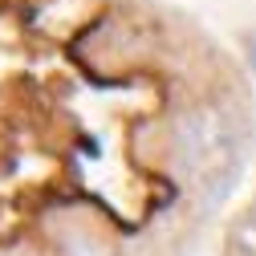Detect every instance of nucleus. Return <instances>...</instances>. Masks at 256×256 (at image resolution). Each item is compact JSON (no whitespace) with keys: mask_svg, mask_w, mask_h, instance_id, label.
<instances>
[{"mask_svg":"<svg viewBox=\"0 0 256 256\" xmlns=\"http://www.w3.org/2000/svg\"><path fill=\"white\" fill-rule=\"evenodd\" d=\"M236 248L244 256H256V212H248L240 224H236Z\"/></svg>","mask_w":256,"mask_h":256,"instance_id":"f03ea898","label":"nucleus"},{"mask_svg":"<svg viewBox=\"0 0 256 256\" xmlns=\"http://www.w3.org/2000/svg\"><path fill=\"white\" fill-rule=\"evenodd\" d=\"M236 126L228 122L224 110H191L179 118L175 130V154L183 158L187 167H196V175L220 171L236 158Z\"/></svg>","mask_w":256,"mask_h":256,"instance_id":"f257e3e1","label":"nucleus"}]
</instances>
